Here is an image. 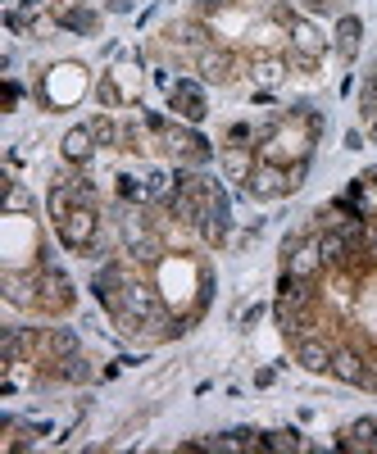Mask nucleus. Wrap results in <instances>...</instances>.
I'll use <instances>...</instances> for the list:
<instances>
[{
    "label": "nucleus",
    "mask_w": 377,
    "mask_h": 454,
    "mask_svg": "<svg viewBox=\"0 0 377 454\" xmlns=\"http://www.w3.org/2000/svg\"><path fill=\"white\" fill-rule=\"evenodd\" d=\"M200 237L209 246H223L228 241V192L218 182H205V214H200Z\"/></svg>",
    "instance_id": "obj_1"
},
{
    "label": "nucleus",
    "mask_w": 377,
    "mask_h": 454,
    "mask_svg": "<svg viewBox=\"0 0 377 454\" xmlns=\"http://www.w3.org/2000/svg\"><path fill=\"white\" fill-rule=\"evenodd\" d=\"M55 227H59V241H64L68 250H87V246H96L100 218H96L91 205H78V209H68L64 218H55Z\"/></svg>",
    "instance_id": "obj_2"
},
{
    "label": "nucleus",
    "mask_w": 377,
    "mask_h": 454,
    "mask_svg": "<svg viewBox=\"0 0 377 454\" xmlns=\"http://www.w3.org/2000/svg\"><path fill=\"white\" fill-rule=\"evenodd\" d=\"M160 137H164V145L173 150L177 160H186V164H196V168H200V164H209V141H205V137H196V132H186V128H169V123L160 128Z\"/></svg>",
    "instance_id": "obj_3"
},
{
    "label": "nucleus",
    "mask_w": 377,
    "mask_h": 454,
    "mask_svg": "<svg viewBox=\"0 0 377 454\" xmlns=\"http://www.w3.org/2000/svg\"><path fill=\"white\" fill-rule=\"evenodd\" d=\"M246 192L255 196V200H278V196H287L291 192V182H287V168H278V164H255V173H250V182H246Z\"/></svg>",
    "instance_id": "obj_4"
},
{
    "label": "nucleus",
    "mask_w": 377,
    "mask_h": 454,
    "mask_svg": "<svg viewBox=\"0 0 377 454\" xmlns=\"http://www.w3.org/2000/svg\"><path fill=\"white\" fill-rule=\"evenodd\" d=\"M164 305H160V295L150 291L145 282H128L123 286V314H119V323H145L150 314H160Z\"/></svg>",
    "instance_id": "obj_5"
},
{
    "label": "nucleus",
    "mask_w": 377,
    "mask_h": 454,
    "mask_svg": "<svg viewBox=\"0 0 377 454\" xmlns=\"http://www.w3.org/2000/svg\"><path fill=\"white\" fill-rule=\"evenodd\" d=\"M36 286H42V305H46V309H64L68 300H73V286H68L64 269H55V263H46V269H42Z\"/></svg>",
    "instance_id": "obj_6"
},
{
    "label": "nucleus",
    "mask_w": 377,
    "mask_h": 454,
    "mask_svg": "<svg viewBox=\"0 0 377 454\" xmlns=\"http://www.w3.org/2000/svg\"><path fill=\"white\" fill-rule=\"evenodd\" d=\"M318 269H327L323 263V250H318V241H300L291 254H287V273H295V278H318Z\"/></svg>",
    "instance_id": "obj_7"
},
{
    "label": "nucleus",
    "mask_w": 377,
    "mask_h": 454,
    "mask_svg": "<svg viewBox=\"0 0 377 454\" xmlns=\"http://www.w3.org/2000/svg\"><path fill=\"white\" fill-rule=\"evenodd\" d=\"M295 364L310 368V372H327L332 368V346L318 340V336H300L295 340Z\"/></svg>",
    "instance_id": "obj_8"
},
{
    "label": "nucleus",
    "mask_w": 377,
    "mask_h": 454,
    "mask_svg": "<svg viewBox=\"0 0 377 454\" xmlns=\"http://www.w3.org/2000/svg\"><path fill=\"white\" fill-rule=\"evenodd\" d=\"M291 42H295V51H300V59H305V64H314V59L327 51V36H323L314 23H305V19L291 23Z\"/></svg>",
    "instance_id": "obj_9"
},
{
    "label": "nucleus",
    "mask_w": 377,
    "mask_h": 454,
    "mask_svg": "<svg viewBox=\"0 0 377 454\" xmlns=\"http://www.w3.org/2000/svg\"><path fill=\"white\" fill-rule=\"evenodd\" d=\"M173 109L182 114V119H192V123H200L205 119V91H200V82H177L173 87Z\"/></svg>",
    "instance_id": "obj_10"
},
{
    "label": "nucleus",
    "mask_w": 377,
    "mask_h": 454,
    "mask_svg": "<svg viewBox=\"0 0 377 454\" xmlns=\"http://www.w3.org/2000/svg\"><path fill=\"white\" fill-rule=\"evenodd\" d=\"M332 372L350 387H364V372H368V359L359 350H332Z\"/></svg>",
    "instance_id": "obj_11"
},
{
    "label": "nucleus",
    "mask_w": 377,
    "mask_h": 454,
    "mask_svg": "<svg viewBox=\"0 0 377 454\" xmlns=\"http://www.w3.org/2000/svg\"><path fill=\"white\" fill-rule=\"evenodd\" d=\"M0 291H5V300H10V305H32V291H42V286H36V278H23V273H14V269H5V273H0Z\"/></svg>",
    "instance_id": "obj_12"
},
{
    "label": "nucleus",
    "mask_w": 377,
    "mask_h": 454,
    "mask_svg": "<svg viewBox=\"0 0 377 454\" xmlns=\"http://www.w3.org/2000/svg\"><path fill=\"white\" fill-rule=\"evenodd\" d=\"M318 250H323V263L327 269H342V263H350V254H355V246L336 232V227H327V232L318 237Z\"/></svg>",
    "instance_id": "obj_13"
},
{
    "label": "nucleus",
    "mask_w": 377,
    "mask_h": 454,
    "mask_svg": "<svg viewBox=\"0 0 377 454\" xmlns=\"http://www.w3.org/2000/svg\"><path fill=\"white\" fill-rule=\"evenodd\" d=\"M223 173H228V182H250V173H255L250 145H228L223 150Z\"/></svg>",
    "instance_id": "obj_14"
},
{
    "label": "nucleus",
    "mask_w": 377,
    "mask_h": 454,
    "mask_svg": "<svg viewBox=\"0 0 377 454\" xmlns=\"http://www.w3.org/2000/svg\"><path fill=\"white\" fill-rule=\"evenodd\" d=\"M91 150H96L91 128H73V132L64 137V160H73V164H87V160H91Z\"/></svg>",
    "instance_id": "obj_15"
},
{
    "label": "nucleus",
    "mask_w": 377,
    "mask_h": 454,
    "mask_svg": "<svg viewBox=\"0 0 377 454\" xmlns=\"http://www.w3.org/2000/svg\"><path fill=\"white\" fill-rule=\"evenodd\" d=\"M373 436H377V419H359V423H350L346 432H342V450H373Z\"/></svg>",
    "instance_id": "obj_16"
},
{
    "label": "nucleus",
    "mask_w": 377,
    "mask_h": 454,
    "mask_svg": "<svg viewBox=\"0 0 377 454\" xmlns=\"http://www.w3.org/2000/svg\"><path fill=\"white\" fill-rule=\"evenodd\" d=\"M42 350H46V355H55V359L78 355V336H73L68 327H51V332H42Z\"/></svg>",
    "instance_id": "obj_17"
},
{
    "label": "nucleus",
    "mask_w": 377,
    "mask_h": 454,
    "mask_svg": "<svg viewBox=\"0 0 377 454\" xmlns=\"http://www.w3.org/2000/svg\"><path fill=\"white\" fill-rule=\"evenodd\" d=\"M200 73H205V82H228V78H232V55L205 51V55H200Z\"/></svg>",
    "instance_id": "obj_18"
},
{
    "label": "nucleus",
    "mask_w": 377,
    "mask_h": 454,
    "mask_svg": "<svg viewBox=\"0 0 377 454\" xmlns=\"http://www.w3.org/2000/svg\"><path fill=\"white\" fill-rule=\"evenodd\" d=\"M359 32H364V23L350 19V14L336 23V51H342L346 59H355V51H359Z\"/></svg>",
    "instance_id": "obj_19"
},
{
    "label": "nucleus",
    "mask_w": 377,
    "mask_h": 454,
    "mask_svg": "<svg viewBox=\"0 0 377 454\" xmlns=\"http://www.w3.org/2000/svg\"><path fill=\"white\" fill-rule=\"evenodd\" d=\"M46 205H51V218H64L68 209H78V186H51V196H46Z\"/></svg>",
    "instance_id": "obj_20"
},
{
    "label": "nucleus",
    "mask_w": 377,
    "mask_h": 454,
    "mask_svg": "<svg viewBox=\"0 0 377 454\" xmlns=\"http://www.w3.org/2000/svg\"><path fill=\"white\" fill-rule=\"evenodd\" d=\"M0 350H5V368L23 364V350H27V332L10 327V332H5V340H0Z\"/></svg>",
    "instance_id": "obj_21"
},
{
    "label": "nucleus",
    "mask_w": 377,
    "mask_h": 454,
    "mask_svg": "<svg viewBox=\"0 0 377 454\" xmlns=\"http://www.w3.org/2000/svg\"><path fill=\"white\" fill-rule=\"evenodd\" d=\"M59 368H55V377L59 382H87V359L82 355H64V359H55Z\"/></svg>",
    "instance_id": "obj_22"
},
{
    "label": "nucleus",
    "mask_w": 377,
    "mask_h": 454,
    "mask_svg": "<svg viewBox=\"0 0 377 454\" xmlns=\"http://www.w3.org/2000/svg\"><path fill=\"white\" fill-rule=\"evenodd\" d=\"M263 445H269V450H282V454H287V450H291V454H295V450H310L295 432H269V436H263Z\"/></svg>",
    "instance_id": "obj_23"
},
{
    "label": "nucleus",
    "mask_w": 377,
    "mask_h": 454,
    "mask_svg": "<svg viewBox=\"0 0 377 454\" xmlns=\"http://www.w3.org/2000/svg\"><path fill=\"white\" fill-rule=\"evenodd\" d=\"M255 78L273 87V82H282V78H287V64H282V59H259V64H255Z\"/></svg>",
    "instance_id": "obj_24"
},
{
    "label": "nucleus",
    "mask_w": 377,
    "mask_h": 454,
    "mask_svg": "<svg viewBox=\"0 0 377 454\" xmlns=\"http://www.w3.org/2000/svg\"><path fill=\"white\" fill-rule=\"evenodd\" d=\"M59 23H64V27H73V32H91V27H96V14H87V10H73V14H64Z\"/></svg>",
    "instance_id": "obj_25"
},
{
    "label": "nucleus",
    "mask_w": 377,
    "mask_h": 454,
    "mask_svg": "<svg viewBox=\"0 0 377 454\" xmlns=\"http://www.w3.org/2000/svg\"><path fill=\"white\" fill-rule=\"evenodd\" d=\"M87 128H91V137L105 141V145H109V141H119V123H109V119H91Z\"/></svg>",
    "instance_id": "obj_26"
},
{
    "label": "nucleus",
    "mask_w": 377,
    "mask_h": 454,
    "mask_svg": "<svg viewBox=\"0 0 377 454\" xmlns=\"http://www.w3.org/2000/svg\"><path fill=\"white\" fill-rule=\"evenodd\" d=\"M14 214H23V209H32V200H27V192H23V186H10V200H5Z\"/></svg>",
    "instance_id": "obj_27"
},
{
    "label": "nucleus",
    "mask_w": 377,
    "mask_h": 454,
    "mask_svg": "<svg viewBox=\"0 0 377 454\" xmlns=\"http://www.w3.org/2000/svg\"><path fill=\"white\" fill-rule=\"evenodd\" d=\"M364 177H368V182H377V164H373V168H368V173H364Z\"/></svg>",
    "instance_id": "obj_28"
},
{
    "label": "nucleus",
    "mask_w": 377,
    "mask_h": 454,
    "mask_svg": "<svg viewBox=\"0 0 377 454\" xmlns=\"http://www.w3.org/2000/svg\"><path fill=\"white\" fill-rule=\"evenodd\" d=\"M368 137H373V141H377V119H373V123H368Z\"/></svg>",
    "instance_id": "obj_29"
},
{
    "label": "nucleus",
    "mask_w": 377,
    "mask_h": 454,
    "mask_svg": "<svg viewBox=\"0 0 377 454\" xmlns=\"http://www.w3.org/2000/svg\"><path fill=\"white\" fill-rule=\"evenodd\" d=\"M373 450H377V436H373Z\"/></svg>",
    "instance_id": "obj_30"
},
{
    "label": "nucleus",
    "mask_w": 377,
    "mask_h": 454,
    "mask_svg": "<svg viewBox=\"0 0 377 454\" xmlns=\"http://www.w3.org/2000/svg\"><path fill=\"white\" fill-rule=\"evenodd\" d=\"M373 73H377V64H373Z\"/></svg>",
    "instance_id": "obj_31"
}]
</instances>
